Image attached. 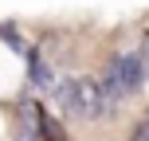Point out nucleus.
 I'll use <instances>...</instances> for the list:
<instances>
[{"instance_id":"nucleus-1","label":"nucleus","mask_w":149,"mask_h":141,"mask_svg":"<svg viewBox=\"0 0 149 141\" xmlns=\"http://www.w3.org/2000/svg\"><path fill=\"white\" fill-rule=\"evenodd\" d=\"M141 78H145V63H141V55H137V51H130V55H118V59L106 67V74L98 78V86H102L106 102H110V106H118L122 98L137 94Z\"/></svg>"},{"instance_id":"nucleus-2","label":"nucleus","mask_w":149,"mask_h":141,"mask_svg":"<svg viewBox=\"0 0 149 141\" xmlns=\"http://www.w3.org/2000/svg\"><path fill=\"white\" fill-rule=\"evenodd\" d=\"M141 63H145V78H149V43H145V51H141Z\"/></svg>"}]
</instances>
